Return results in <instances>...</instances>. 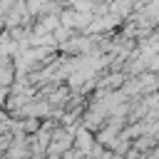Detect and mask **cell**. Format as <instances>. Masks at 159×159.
Instances as JSON below:
<instances>
[{"instance_id":"277c9868","label":"cell","mask_w":159,"mask_h":159,"mask_svg":"<svg viewBox=\"0 0 159 159\" xmlns=\"http://www.w3.org/2000/svg\"><path fill=\"white\" fill-rule=\"evenodd\" d=\"M15 80V67H12V57L2 55L0 60V87H10Z\"/></svg>"},{"instance_id":"8992f818","label":"cell","mask_w":159,"mask_h":159,"mask_svg":"<svg viewBox=\"0 0 159 159\" xmlns=\"http://www.w3.org/2000/svg\"><path fill=\"white\" fill-rule=\"evenodd\" d=\"M107 10L112 15H117L119 20H127V15L134 10V2L132 0H112V2H107Z\"/></svg>"},{"instance_id":"5b68a950","label":"cell","mask_w":159,"mask_h":159,"mask_svg":"<svg viewBox=\"0 0 159 159\" xmlns=\"http://www.w3.org/2000/svg\"><path fill=\"white\" fill-rule=\"evenodd\" d=\"M154 147H157V134H139L129 142V149H134V152H149Z\"/></svg>"},{"instance_id":"ba28073f","label":"cell","mask_w":159,"mask_h":159,"mask_svg":"<svg viewBox=\"0 0 159 159\" xmlns=\"http://www.w3.org/2000/svg\"><path fill=\"white\" fill-rule=\"evenodd\" d=\"M10 94V87H0V107L5 104V97Z\"/></svg>"},{"instance_id":"9c48e42d","label":"cell","mask_w":159,"mask_h":159,"mask_svg":"<svg viewBox=\"0 0 159 159\" xmlns=\"http://www.w3.org/2000/svg\"><path fill=\"white\" fill-rule=\"evenodd\" d=\"M0 30H5V22H2V15H0Z\"/></svg>"},{"instance_id":"7a4b0ae2","label":"cell","mask_w":159,"mask_h":159,"mask_svg":"<svg viewBox=\"0 0 159 159\" xmlns=\"http://www.w3.org/2000/svg\"><path fill=\"white\" fill-rule=\"evenodd\" d=\"M92 144H94V134L80 124V127L75 129V134H72V147L87 157V154H89V149H92Z\"/></svg>"},{"instance_id":"3957f363","label":"cell","mask_w":159,"mask_h":159,"mask_svg":"<svg viewBox=\"0 0 159 159\" xmlns=\"http://www.w3.org/2000/svg\"><path fill=\"white\" fill-rule=\"evenodd\" d=\"M70 87L62 82V84H57V87H52L47 94H45V99L50 102V107H65V102H67V97H70Z\"/></svg>"},{"instance_id":"52a82bcc","label":"cell","mask_w":159,"mask_h":159,"mask_svg":"<svg viewBox=\"0 0 159 159\" xmlns=\"http://www.w3.org/2000/svg\"><path fill=\"white\" fill-rule=\"evenodd\" d=\"M75 35V30L72 27H65V25H57L55 30H52V37H55V42L60 45V42H65V40H70Z\"/></svg>"},{"instance_id":"6da1fadb","label":"cell","mask_w":159,"mask_h":159,"mask_svg":"<svg viewBox=\"0 0 159 159\" xmlns=\"http://www.w3.org/2000/svg\"><path fill=\"white\" fill-rule=\"evenodd\" d=\"M89 37L87 35H72L70 40H65V42H60L57 45V52L60 55H67V57H75V55H84V52H89Z\"/></svg>"}]
</instances>
